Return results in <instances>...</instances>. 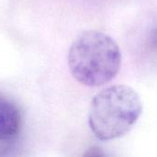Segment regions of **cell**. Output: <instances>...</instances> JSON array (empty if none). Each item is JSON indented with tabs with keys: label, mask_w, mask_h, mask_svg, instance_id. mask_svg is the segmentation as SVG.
I'll return each mask as SVG.
<instances>
[{
	"label": "cell",
	"mask_w": 157,
	"mask_h": 157,
	"mask_svg": "<svg viewBox=\"0 0 157 157\" xmlns=\"http://www.w3.org/2000/svg\"><path fill=\"white\" fill-rule=\"evenodd\" d=\"M121 52L109 35L89 29L73 41L68 53V65L74 78L80 84L98 87L108 84L119 74Z\"/></svg>",
	"instance_id": "1"
},
{
	"label": "cell",
	"mask_w": 157,
	"mask_h": 157,
	"mask_svg": "<svg viewBox=\"0 0 157 157\" xmlns=\"http://www.w3.org/2000/svg\"><path fill=\"white\" fill-rule=\"evenodd\" d=\"M142 112L143 102L132 87L113 85L94 96L88 112V125L96 138L111 141L127 134Z\"/></svg>",
	"instance_id": "2"
},
{
	"label": "cell",
	"mask_w": 157,
	"mask_h": 157,
	"mask_svg": "<svg viewBox=\"0 0 157 157\" xmlns=\"http://www.w3.org/2000/svg\"><path fill=\"white\" fill-rule=\"evenodd\" d=\"M20 127L19 109L14 103L0 97V141H7L16 137Z\"/></svg>",
	"instance_id": "3"
},
{
	"label": "cell",
	"mask_w": 157,
	"mask_h": 157,
	"mask_svg": "<svg viewBox=\"0 0 157 157\" xmlns=\"http://www.w3.org/2000/svg\"><path fill=\"white\" fill-rule=\"evenodd\" d=\"M152 41H153V45H154L155 48H157V29H156V30L153 33Z\"/></svg>",
	"instance_id": "4"
}]
</instances>
